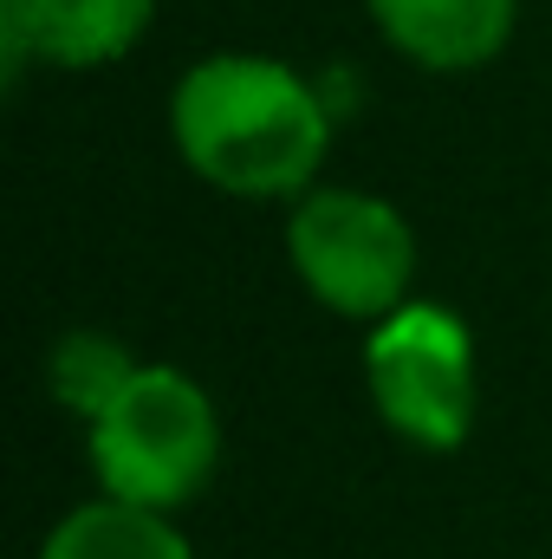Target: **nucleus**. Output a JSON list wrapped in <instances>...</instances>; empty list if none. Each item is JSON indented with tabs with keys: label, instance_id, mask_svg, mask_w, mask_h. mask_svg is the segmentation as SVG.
<instances>
[{
	"label": "nucleus",
	"instance_id": "1a4fd4ad",
	"mask_svg": "<svg viewBox=\"0 0 552 559\" xmlns=\"http://www.w3.org/2000/svg\"><path fill=\"white\" fill-rule=\"evenodd\" d=\"M33 52V0H0V66H7V85L26 72Z\"/></svg>",
	"mask_w": 552,
	"mask_h": 559
},
{
	"label": "nucleus",
	"instance_id": "7ed1b4c3",
	"mask_svg": "<svg viewBox=\"0 0 552 559\" xmlns=\"http://www.w3.org/2000/svg\"><path fill=\"white\" fill-rule=\"evenodd\" d=\"M292 274L319 306L338 319L377 325L410 299L416 280V228L364 189H305L286 222Z\"/></svg>",
	"mask_w": 552,
	"mask_h": 559
},
{
	"label": "nucleus",
	"instance_id": "39448f33",
	"mask_svg": "<svg viewBox=\"0 0 552 559\" xmlns=\"http://www.w3.org/2000/svg\"><path fill=\"white\" fill-rule=\"evenodd\" d=\"M377 33L422 72H475L514 39L520 0H364Z\"/></svg>",
	"mask_w": 552,
	"mask_h": 559
},
{
	"label": "nucleus",
	"instance_id": "423d86ee",
	"mask_svg": "<svg viewBox=\"0 0 552 559\" xmlns=\"http://www.w3.org/2000/svg\"><path fill=\"white\" fill-rule=\"evenodd\" d=\"M156 20V0H33V52L59 72L118 66Z\"/></svg>",
	"mask_w": 552,
	"mask_h": 559
},
{
	"label": "nucleus",
	"instance_id": "f03ea898",
	"mask_svg": "<svg viewBox=\"0 0 552 559\" xmlns=\"http://www.w3.org/2000/svg\"><path fill=\"white\" fill-rule=\"evenodd\" d=\"M215 455H221L215 404L176 365H143L124 384V397L105 417H92V475L111 501L131 508L156 514L182 508L215 475Z\"/></svg>",
	"mask_w": 552,
	"mask_h": 559
},
{
	"label": "nucleus",
	"instance_id": "6e6552de",
	"mask_svg": "<svg viewBox=\"0 0 552 559\" xmlns=\"http://www.w3.org/2000/svg\"><path fill=\"white\" fill-rule=\"evenodd\" d=\"M137 371L143 365L124 352V338H111V332H65V338L52 345V365H46L52 397L85 423L105 417V411L124 397V384H131Z\"/></svg>",
	"mask_w": 552,
	"mask_h": 559
},
{
	"label": "nucleus",
	"instance_id": "20e7f679",
	"mask_svg": "<svg viewBox=\"0 0 552 559\" xmlns=\"http://www.w3.org/2000/svg\"><path fill=\"white\" fill-rule=\"evenodd\" d=\"M364 384L377 417L416 449H461L475 429V338L448 306L404 299L371 325Z\"/></svg>",
	"mask_w": 552,
	"mask_h": 559
},
{
	"label": "nucleus",
	"instance_id": "f257e3e1",
	"mask_svg": "<svg viewBox=\"0 0 552 559\" xmlns=\"http://www.w3.org/2000/svg\"><path fill=\"white\" fill-rule=\"evenodd\" d=\"M169 131L182 163L241 202L305 195L325 150H332V105L325 92L261 52H215L176 79Z\"/></svg>",
	"mask_w": 552,
	"mask_h": 559
},
{
	"label": "nucleus",
	"instance_id": "0eeeda50",
	"mask_svg": "<svg viewBox=\"0 0 552 559\" xmlns=\"http://www.w3.org/2000/svg\"><path fill=\"white\" fill-rule=\"evenodd\" d=\"M39 559H195L189 540L169 527V514L156 508H131V501H85L72 508L52 534Z\"/></svg>",
	"mask_w": 552,
	"mask_h": 559
}]
</instances>
